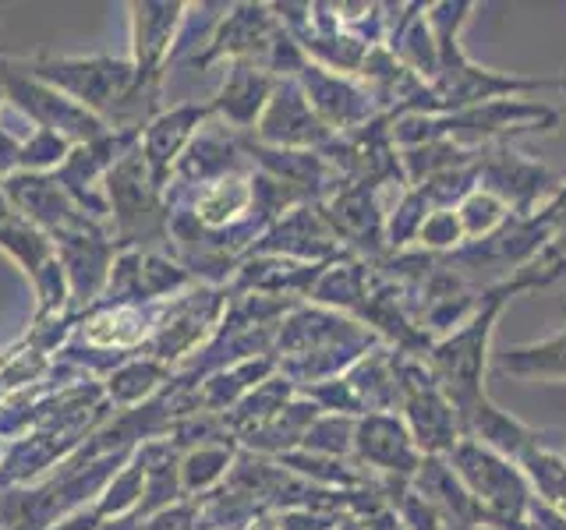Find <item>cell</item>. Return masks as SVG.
Returning a JSON list of instances; mask_svg holds the SVG:
<instances>
[{
    "label": "cell",
    "mask_w": 566,
    "mask_h": 530,
    "mask_svg": "<svg viewBox=\"0 0 566 530\" xmlns=\"http://www.w3.org/2000/svg\"><path fill=\"white\" fill-rule=\"evenodd\" d=\"M453 470L464 477L468 491L482 502L489 512L503 520H524L527 509V488L524 477L513 470L500 453H492L485 446H471V442H460L453 446Z\"/></svg>",
    "instance_id": "7a4b0ae2"
},
{
    "label": "cell",
    "mask_w": 566,
    "mask_h": 530,
    "mask_svg": "<svg viewBox=\"0 0 566 530\" xmlns=\"http://www.w3.org/2000/svg\"><path fill=\"white\" fill-rule=\"evenodd\" d=\"M553 276H566V258H563V262L556 265V269H553Z\"/></svg>",
    "instance_id": "5b68a950"
},
{
    "label": "cell",
    "mask_w": 566,
    "mask_h": 530,
    "mask_svg": "<svg viewBox=\"0 0 566 530\" xmlns=\"http://www.w3.org/2000/svg\"><path fill=\"white\" fill-rule=\"evenodd\" d=\"M492 318H495V305L485 308L474 322H468L460 332H453L447 343H439L432 350L439 389L447 393L450 406H457V411H464V414H471L474 406L485 400L482 371H485V347H489Z\"/></svg>",
    "instance_id": "6da1fadb"
},
{
    "label": "cell",
    "mask_w": 566,
    "mask_h": 530,
    "mask_svg": "<svg viewBox=\"0 0 566 530\" xmlns=\"http://www.w3.org/2000/svg\"><path fill=\"white\" fill-rule=\"evenodd\" d=\"M500 371H510V375H538V379H566V329L548 336L542 343L531 347H517L503 353Z\"/></svg>",
    "instance_id": "3957f363"
},
{
    "label": "cell",
    "mask_w": 566,
    "mask_h": 530,
    "mask_svg": "<svg viewBox=\"0 0 566 530\" xmlns=\"http://www.w3.org/2000/svg\"><path fill=\"white\" fill-rule=\"evenodd\" d=\"M361 449L368 459H376L386 470H411L415 464V449H411V438L400 428L397 421H386V417H371L361 432Z\"/></svg>",
    "instance_id": "277c9868"
}]
</instances>
